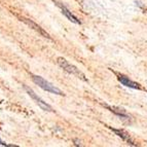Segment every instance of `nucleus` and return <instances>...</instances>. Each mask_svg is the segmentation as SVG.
<instances>
[{
	"label": "nucleus",
	"instance_id": "obj_3",
	"mask_svg": "<svg viewBox=\"0 0 147 147\" xmlns=\"http://www.w3.org/2000/svg\"><path fill=\"white\" fill-rule=\"evenodd\" d=\"M24 88L26 90V92L28 93V95L31 97L33 100L36 102V104L38 106H39L40 108H41L42 110H45V111H49V112H54V110H53V108L51 107V106L49 105V104L47 103V102H44L43 100H42L41 98H39L38 96L36 95V94L33 92V90L32 88H28L27 86H24Z\"/></svg>",
	"mask_w": 147,
	"mask_h": 147
},
{
	"label": "nucleus",
	"instance_id": "obj_9",
	"mask_svg": "<svg viewBox=\"0 0 147 147\" xmlns=\"http://www.w3.org/2000/svg\"><path fill=\"white\" fill-rule=\"evenodd\" d=\"M0 146H12V145H7L6 143L2 142V141H0Z\"/></svg>",
	"mask_w": 147,
	"mask_h": 147
},
{
	"label": "nucleus",
	"instance_id": "obj_7",
	"mask_svg": "<svg viewBox=\"0 0 147 147\" xmlns=\"http://www.w3.org/2000/svg\"><path fill=\"white\" fill-rule=\"evenodd\" d=\"M110 129L112 130V132L115 133V134L118 136V137H120L123 140H125V142H127L129 144L133 145V146H136V144L134 143L133 139L130 137V135H129V134H127V132H125L123 130H117V129H112V127H110Z\"/></svg>",
	"mask_w": 147,
	"mask_h": 147
},
{
	"label": "nucleus",
	"instance_id": "obj_6",
	"mask_svg": "<svg viewBox=\"0 0 147 147\" xmlns=\"http://www.w3.org/2000/svg\"><path fill=\"white\" fill-rule=\"evenodd\" d=\"M23 21H24V22L26 23L27 25H29L30 28H32V29L35 30L36 32H38V34L42 35L43 37H47V38H49V39H51V36H49L47 32L44 31V30L40 27L39 25H37L36 23H34L32 20H29V19H23Z\"/></svg>",
	"mask_w": 147,
	"mask_h": 147
},
{
	"label": "nucleus",
	"instance_id": "obj_2",
	"mask_svg": "<svg viewBox=\"0 0 147 147\" xmlns=\"http://www.w3.org/2000/svg\"><path fill=\"white\" fill-rule=\"evenodd\" d=\"M57 62L59 64V66L61 67V68H63L66 72H68V73H70V74H73L76 77H78V78L82 79V80H84V81H88V79L86 78V75L81 71H79V69H77L74 65L70 64L67 60L64 59V58H58Z\"/></svg>",
	"mask_w": 147,
	"mask_h": 147
},
{
	"label": "nucleus",
	"instance_id": "obj_5",
	"mask_svg": "<svg viewBox=\"0 0 147 147\" xmlns=\"http://www.w3.org/2000/svg\"><path fill=\"white\" fill-rule=\"evenodd\" d=\"M118 80H119V82L123 86H127V88H134V90H141V86H140L139 84L133 81L132 79H130L129 77H127L125 75H118Z\"/></svg>",
	"mask_w": 147,
	"mask_h": 147
},
{
	"label": "nucleus",
	"instance_id": "obj_1",
	"mask_svg": "<svg viewBox=\"0 0 147 147\" xmlns=\"http://www.w3.org/2000/svg\"><path fill=\"white\" fill-rule=\"evenodd\" d=\"M32 79L34 81L35 84L37 86H39L41 88H43L44 91L49 92V93L55 94V95H59V96H64V93L58 88L57 86H55L54 84H52L51 82H49L47 80L41 77V76H38V75H32Z\"/></svg>",
	"mask_w": 147,
	"mask_h": 147
},
{
	"label": "nucleus",
	"instance_id": "obj_8",
	"mask_svg": "<svg viewBox=\"0 0 147 147\" xmlns=\"http://www.w3.org/2000/svg\"><path fill=\"white\" fill-rule=\"evenodd\" d=\"M105 106L111 111V112L115 113L116 115L119 116V117L125 118V119H129V118H130V115H129L123 109H120V108H118V107H114V106H108V105H105Z\"/></svg>",
	"mask_w": 147,
	"mask_h": 147
},
{
	"label": "nucleus",
	"instance_id": "obj_4",
	"mask_svg": "<svg viewBox=\"0 0 147 147\" xmlns=\"http://www.w3.org/2000/svg\"><path fill=\"white\" fill-rule=\"evenodd\" d=\"M56 3H57V5L60 7V9L62 10V13H63V15H65V17H66L69 21H71L72 23H74V24H77V25L81 24L80 21H79L78 19H77V18H76L75 16H74L73 13H72V12L66 7V6H65V5H63L62 3H60V2H56Z\"/></svg>",
	"mask_w": 147,
	"mask_h": 147
}]
</instances>
